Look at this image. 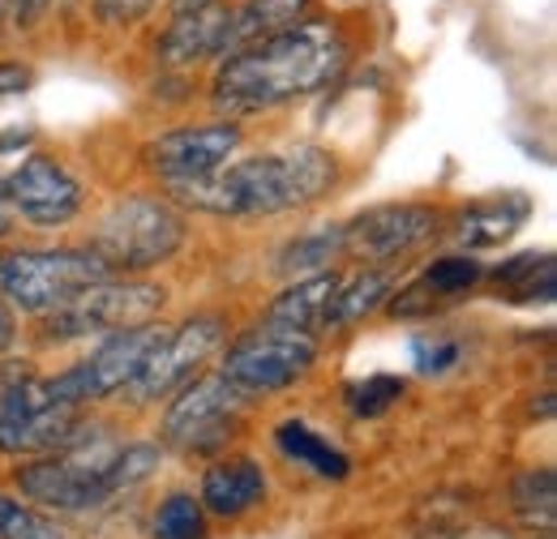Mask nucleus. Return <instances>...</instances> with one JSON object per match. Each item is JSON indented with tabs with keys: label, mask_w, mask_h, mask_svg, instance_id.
<instances>
[{
	"label": "nucleus",
	"mask_w": 557,
	"mask_h": 539,
	"mask_svg": "<svg viewBox=\"0 0 557 539\" xmlns=\"http://www.w3.org/2000/svg\"><path fill=\"white\" fill-rule=\"evenodd\" d=\"M351 57L339 17H300L275 35L232 48L210 77V108L223 121L271 116L326 90Z\"/></svg>",
	"instance_id": "f257e3e1"
},
{
	"label": "nucleus",
	"mask_w": 557,
	"mask_h": 539,
	"mask_svg": "<svg viewBox=\"0 0 557 539\" xmlns=\"http://www.w3.org/2000/svg\"><path fill=\"white\" fill-rule=\"evenodd\" d=\"M339 189V159L318 141H296L287 150H267L232 159L223 172L198 185L163 189V198L185 214L210 218H283L309 210Z\"/></svg>",
	"instance_id": "f03ea898"
},
{
	"label": "nucleus",
	"mask_w": 557,
	"mask_h": 539,
	"mask_svg": "<svg viewBox=\"0 0 557 539\" xmlns=\"http://www.w3.org/2000/svg\"><path fill=\"white\" fill-rule=\"evenodd\" d=\"M116 446H121V437H112L99 419H90V428L70 450L13 463L9 484L26 505H35L39 514H48L57 523L99 518L103 510H112V501H121L116 479H112Z\"/></svg>",
	"instance_id": "7ed1b4c3"
},
{
	"label": "nucleus",
	"mask_w": 557,
	"mask_h": 539,
	"mask_svg": "<svg viewBox=\"0 0 557 539\" xmlns=\"http://www.w3.org/2000/svg\"><path fill=\"white\" fill-rule=\"evenodd\" d=\"M116 278H150L189 245V214L163 193H121L90 223L82 240Z\"/></svg>",
	"instance_id": "20e7f679"
},
{
	"label": "nucleus",
	"mask_w": 557,
	"mask_h": 539,
	"mask_svg": "<svg viewBox=\"0 0 557 539\" xmlns=\"http://www.w3.org/2000/svg\"><path fill=\"white\" fill-rule=\"evenodd\" d=\"M90 411L57 403L35 360H0V459L61 454L90 428Z\"/></svg>",
	"instance_id": "39448f33"
},
{
	"label": "nucleus",
	"mask_w": 557,
	"mask_h": 539,
	"mask_svg": "<svg viewBox=\"0 0 557 539\" xmlns=\"http://www.w3.org/2000/svg\"><path fill=\"white\" fill-rule=\"evenodd\" d=\"M172 291L159 278H103L86 291H77L70 304L35 317V347L39 351H61L73 342H99L121 330H138L159 322L168 309Z\"/></svg>",
	"instance_id": "423d86ee"
},
{
	"label": "nucleus",
	"mask_w": 557,
	"mask_h": 539,
	"mask_svg": "<svg viewBox=\"0 0 557 539\" xmlns=\"http://www.w3.org/2000/svg\"><path fill=\"white\" fill-rule=\"evenodd\" d=\"M249 411H253V403L245 394H236L214 368L198 373L189 386H181L168 399V406H163V415H159V446L181 454V459L214 463V459L232 454V446L245 437Z\"/></svg>",
	"instance_id": "0eeeda50"
},
{
	"label": "nucleus",
	"mask_w": 557,
	"mask_h": 539,
	"mask_svg": "<svg viewBox=\"0 0 557 539\" xmlns=\"http://www.w3.org/2000/svg\"><path fill=\"white\" fill-rule=\"evenodd\" d=\"M112 278L86 245H0V296L17 317H44Z\"/></svg>",
	"instance_id": "6e6552de"
},
{
	"label": "nucleus",
	"mask_w": 557,
	"mask_h": 539,
	"mask_svg": "<svg viewBox=\"0 0 557 539\" xmlns=\"http://www.w3.org/2000/svg\"><path fill=\"white\" fill-rule=\"evenodd\" d=\"M318 355H322V338L287 330L275 322H258L227 338L214 373L258 406L262 399H275L283 390L300 386L318 368Z\"/></svg>",
	"instance_id": "1a4fd4ad"
},
{
	"label": "nucleus",
	"mask_w": 557,
	"mask_h": 539,
	"mask_svg": "<svg viewBox=\"0 0 557 539\" xmlns=\"http://www.w3.org/2000/svg\"><path fill=\"white\" fill-rule=\"evenodd\" d=\"M232 338V322L227 313L219 309H202V313H189L185 322L168 326L163 338L154 342V351L146 355L138 381L121 394L129 406H154L168 403L181 386H189L198 373H207V364L227 347Z\"/></svg>",
	"instance_id": "9d476101"
},
{
	"label": "nucleus",
	"mask_w": 557,
	"mask_h": 539,
	"mask_svg": "<svg viewBox=\"0 0 557 539\" xmlns=\"http://www.w3.org/2000/svg\"><path fill=\"white\" fill-rule=\"evenodd\" d=\"M163 330H168V322H150V326H138V330L99 338L82 360H73L70 368L48 377V394L57 403L77 406V411H90V406L121 399L138 381L141 364L154 351V342L163 338Z\"/></svg>",
	"instance_id": "9b49d317"
},
{
	"label": "nucleus",
	"mask_w": 557,
	"mask_h": 539,
	"mask_svg": "<svg viewBox=\"0 0 557 539\" xmlns=\"http://www.w3.org/2000/svg\"><path fill=\"white\" fill-rule=\"evenodd\" d=\"M446 214L433 202H382L351 214L344 227V258L360 266H399L446 236Z\"/></svg>",
	"instance_id": "f8f14e48"
},
{
	"label": "nucleus",
	"mask_w": 557,
	"mask_h": 539,
	"mask_svg": "<svg viewBox=\"0 0 557 539\" xmlns=\"http://www.w3.org/2000/svg\"><path fill=\"white\" fill-rule=\"evenodd\" d=\"M245 146V125L236 121H189V125H172L163 134L146 137L138 150L141 172L150 180H159L163 189H181V185H198L210 180L214 172H223Z\"/></svg>",
	"instance_id": "ddd939ff"
},
{
	"label": "nucleus",
	"mask_w": 557,
	"mask_h": 539,
	"mask_svg": "<svg viewBox=\"0 0 557 539\" xmlns=\"http://www.w3.org/2000/svg\"><path fill=\"white\" fill-rule=\"evenodd\" d=\"M4 189L17 223L35 227V231H61L73 227L86 214V185L70 163L52 150H30L13 163V172H4Z\"/></svg>",
	"instance_id": "4468645a"
},
{
	"label": "nucleus",
	"mask_w": 557,
	"mask_h": 539,
	"mask_svg": "<svg viewBox=\"0 0 557 539\" xmlns=\"http://www.w3.org/2000/svg\"><path fill=\"white\" fill-rule=\"evenodd\" d=\"M198 501L207 510L210 523H245L258 510H267L271 501V475L253 454H223L207 463V472L198 479Z\"/></svg>",
	"instance_id": "2eb2a0df"
},
{
	"label": "nucleus",
	"mask_w": 557,
	"mask_h": 539,
	"mask_svg": "<svg viewBox=\"0 0 557 539\" xmlns=\"http://www.w3.org/2000/svg\"><path fill=\"white\" fill-rule=\"evenodd\" d=\"M232 52V4L214 0L202 9L172 13L154 39V61L163 68H194L202 61H223Z\"/></svg>",
	"instance_id": "dca6fc26"
},
{
	"label": "nucleus",
	"mask_w": 557,
	"mask_h": 539,
	"mask_svg": "<svg viewBox=\"0 0 557 539\" xmlns=\"http://www.w3.org/2000/svg\"><path fill=\"white\" fill-rule=\"evenodd\" d=\"M536 202L528 193H488V198H472L455 214H446V236H455V245L463 253H485V249H502L506 240H515L528 218H532Z\"/></svg>",
	"instance_id": "f3484780"
},
{
	"label": "nucleus",
	"mask_w": 557,
	"mask_h": 539,
	"mask_svg": "<svg viewBox=\"0 0 557 539\" xmlns=\"http://www.w3.org/2000/svg\"><path fill=\"white\" fill-rule=\"evenodd\" d=\"M481 287H488L493 300L510 304V309H549L557 300V258L549 249L515 253V258L485 270Z\"/></svg>",
	"instance_id": "a211bd4d"
},
{
	"label": "nucleus",
	"mask_w": 557,
	"mask_h": 539,
	"mask_svg": "<svg viewBox=\"0 0 557 539\" xmlns=\"http://www.w3.org/2000/svg\"><path fill=\"white\" fill-rule=\"evenodd\" d=\"M339 283H344V270H322V274H309V278H292L287 287L275 291V300L267 304L262 322H275V326H287V330L322 338Z\"/></svg>",
	"instance_id": "6ab92c4d"
},
{
	"label": "nucleus",
	"mask_w": 557,
	"mask_h": 539,
	"mask_svg": "<svg viewBox=\"0 0 557 539\" xmlns=\"http://www.w3.org/2000/svg\"><path fill=\"white\" fill-rule=\"evenodd\" d=\"M395 287H399V266H356L351 274H344V283L335 291V304L326 313L322 338L339 335V330H356L360 322L382 313Z\"/></svg>",
	"instance_id": "aec40b11"
},
{
	"label": "nucleus",
	"mask_w": 557,
	"mask_h": 539,
	"mask_svg": "<svg viewBox=\"0 0 557 539\" xmlns=\"http://www.w3.org/2000/svg\"><path fill=\"white\" fill-rule=\"evenodd\" d=\"M271 441H275V450L292 467L318 475V479H326V484H344V479H351V472H356L351 454H344L326 433L309 428L305 419H283V424H275V428H271Z\"/></svg>",
	"instance_id": "412c9836"
},
{
	"label": "nucleus",
	"mask_w": 557,
	"mask_h": 539,
	"mask_svg": "<svg viewBox=\"0 0 557 539\" xmlns=\"http://www.w3.org/2000/svg\"><path fill=\"white\" fill-rule=\"evenodd\" d=\"M506 510L519 527L528 531H541V536H554L557 523V472L549 463L541 467H519L510 475V488H506Z\"/></svg>",
	"instance_id": "4be33fe9"
},
{
	"label": "nucleus",
	"mask_w": 557,
	"mask_h": 539,
	"mask_svg": "<svg viewBox=\"0 0 557 539\" xmlns=\"http://www.w3.org/2000/svg\"><path fill=\"white\" fill-rule=\"evenodd\" d=\"M344 258V227L331 223V227H318V231H300L292 236L275 258V270L292 283V278H309V274H322V270H335V262Z\"/></svg>",
	"instance_id": "5701e85b"
},
{
	"label": "nucleus",
	"mask_w": 557,
	"mask_h": 539,
	"mask_svg": "<svg viewBox=\"0 0 557 539\" xmlns=\"http://www.w3.org/2000/svg\"><path fill=\"white\" fill-rule=\"evenodd\" d=\"M146 539H214V523L194 488H168L150 510Z\"/></svg>",
	"instance_id": "b1692460"
},
{
	"label": "nucleus",
	"mask_w": 557,
	"mask_h": 539,
	"mask_svg": "<svg viewBox=\"0 0 557 539\" xmlns=\"http://www.w3.org/2000/svg\"><path fill=\"white\" fill-rule=\"evenodd\" d=\"M309 9H313V0H240V4H232V48L275 35L283 26L309 17Z\"/></svg>",
	"instance_id": "393cba45"
},
{
	"label": "nucleus",
	"mask_w": 557,
	"mask_h": 539,
	"mask_svg": "<svg viewBox=\"0 0 557 539\" xmlns=\"http://www.w3.org/2000/svg\"><path fill=\"white\" fill-rule=\"evenodd\" d=\"M485 270L488 266L476 253H446V258H433L417 278L429 287V296H433L442 309H450L459 296H472V291L485 283Z\"/></svg>",
	"instance_id": "a878e982"
},
{
	"label": "nucleus",
	"mask_w": 557,
	"mask_h": 539,
	"mask_svg": "<svg viewBox=\"0 0 557 539\" xmlns=\"http://www.w3.org/2000/svg\"><path fill=\"white\" fill-rule=\"evenodd\" d=\"M408 394V381L399 373H373L364 381H351L344 390V403L356 419H382L386 411H395L399 399Z\"/></svg>",
	"instance_id": "bb28decb"
},
{
	"label": "nucleus",
	"mask_w": 557,
	"mask_h": 539,
	"mask_svg": "<svg viewBox=\"0 0 557 539\" xmlns=\"http://www.w3.org/2000/svg\"><path fill=\"white\" fill-rule=\"evenodd\" d=\"M65 527L35 505H26L17 492L0 488V539H61Z\"/></svg>",
	"instance_id": "cd10ccee"
},
{
	"label": "nucleus",
	"mask_w": 557,
	"mask_h": 539,
	"mask_svg": "<svg viewBox=\"0 0 557 539\" xmlns=\"http://www.w3.org/2000/svg\"><path fill=\"white\" fill-rule=\"evenodd\" d=\"M463 347L446 335H420L412 338V360H417L420 377H446L450 368H459Z\"/></svg>",
	"instance_id": "c85d7f7f"
},
{
	"label": "nucleus",
	"mask_w": 557,
	"mask_h": 539,
	"mask_svg": "<svg viewBox=\"0 0 557 539\" xmlns=\"http://www.w3.org/2000/svg\"><path fill=\"white\" fill-rule=\"evenodd\" d=\"M154 9H159V0H90V17H95V26L116 30V35H125V30L141 26Z\"/></svg>",
	"instance_id": "c756f323"
},
{
	"label": "nucleus",
	"mask_w": 557,
	"mask_h": 539,
	"mask_svg": "<svg viewBox=\"0 0 557 539\" xmlns=\"http://www.w3.org/2000/svg\"><path fill=\"white\" fill-rule=\"evenodd\" d=\"M420 539H510V531L497 523H442Z\"/></svg>",
	"instance_id": "7c9ffc66"
},
{
	"label": "nucleus",
	"mask_w": 557,
	"mask_h": 539,
	"mask_svg": "<svg viewBox=\"0 0 557 539\" xmlns=\"http://www.w3.org/2000/svg\"><path fill=\"white\" fill-rule=\"evenodd\" d=\"M52 9H57V0H13L9 4V17L17 22V30H35Z\"/></svg>",
	"instance_id": "2f4dec72"
},
{
	"label": "nucleus",
	"mask_w": 557,
	"mask_h": 539,
	"mask_svg": "<svg viewBox=\"0 0 557 539\" xmlns=\"http://www.w3.org/2000/svg\"><path fill=\"white\" fill-rule=\"evenodd\" d=\"M30 82H35L30 65H22V61H0V99H9V95H22Z\"/></svg>",
	"instance_id": "473e14b6"
},
{
	"label": "nucleus",
	"mask_w": 557,
	"mask_h": 539,
	"mask_svg": "<svg viewBox=\"0 0 557 539\" xmlns=\"http://www.w3.org/2000/svg\"><path fill=\"white\" fill-rule=\"evenodd\" d=\"M17 338H22V322H17L13 304H9L4 296H0V360H9V355H13Z\"/></svg>",
	"instance_id": "72a5a7b5"
},
{
	"label": "nucleus",
	"mask_w": 557,
	"mask_h": 539,
	"mask_svg": "<svg viewBox=\"0 0 557 539\" xmlns=\"http://www.w3.org/2000/svg\"><path fill=\"white\" fill-rule=\"evenodd\" d=\"M22 231L17 214H13V202H9V189H4V172H0V245H13Z\"/></svg>",
	"instance_id": "f704fd0d"
},
{
	"label": "nucleus",
	"mask_w": 557,
	"mask_h": 539,
	"mask_svg": "<svg viewBox=\"0 0 557 539\" xmlns=\"http://www.w3.org/2000/svg\"><path fill=\"white\" fill-rule=\"evenodd\" d=\"M202 4H214V0H172V13H185V9H202Z\"/></svg>",
	"instance_id": "c9c22d12"
},
{
	"label": "nucleus",
	"mask_w": 557,
	"mask_h": 539,
	"mask_svg": "<svg viewBox=\"0 0 557 539\" xmlns=\"http://www.w3.org/2000/svg\"><path fill=\"white\" fill-rule=\"evenodd\" d=\"M9 4L13 0H0V39H4V26H9Z\"/></svg>",
	"instance_id": "e433bc0d"
},
{
	"label": "nucleus",
	"mask_w": 557,
	"mask_h": 539,
	"mask_svg": "<svg viewBox=\"0 0 557 539\" xmlns=\"http://www.w3.org/2000/svg\"><path fill=\"white\" fill-rule=\"evenodd\" d=\"M61 539H73V536H70V531H65V536H61Z\"/></svg>",
	"instance_id": "4c0bfd02"
},
{
	"label": "nucleus",
	"mask_w": 557,
	"mask_h": 539,
	"mask_svg": "<svg viewBox=\"0 0 557 539\" xmlns=\"http://www.w3.org/2000/svg\"><path fill=\"white\" fill-rule=\"evenodd\" d=\"M541 539H554V536H541Z\"/></svg>",
	"instance_id": "58836bf2"
}]
</instances>
